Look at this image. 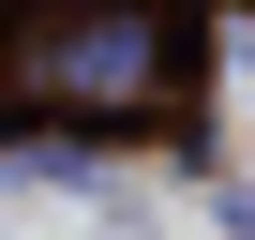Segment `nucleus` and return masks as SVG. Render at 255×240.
I'll list each match as a JSON object with an SVG mask.
<instances>
[{"instance_id": "nucleus-1", "label": "nucleus", "mask_w": 255, "mask_h": 240, "mask_svg": "<svg viewBox=\"0 0 255 240\" xmlns=\"http://www.w3.org/2000/svg\"><path fill=\"white\" fill-rule=\"evenodd\" d=\"M15 90H45V105H150L165 90V30L150 15H60V30L15 45Z\"/></svg>"}]
</instances>
